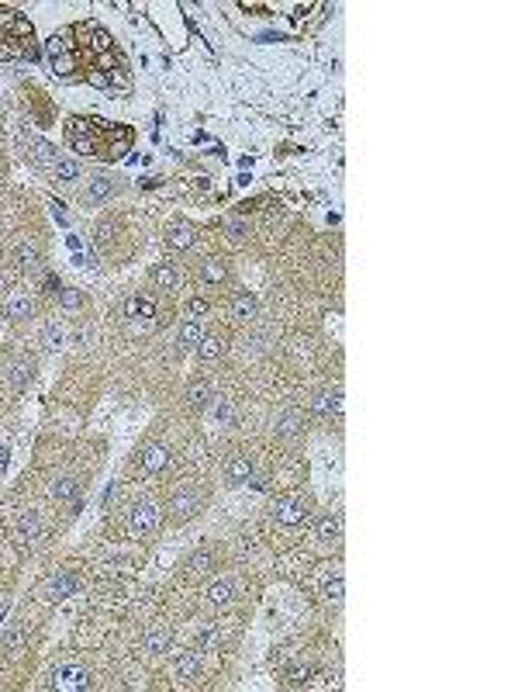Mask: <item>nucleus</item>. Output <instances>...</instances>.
<instances>
[{
	"instance_id": "4468645a",
	"label": "nucleus",
	"mask_w": 518,
	"mask_h": 692,
	"mask_svg": "<svg viewBox=\"0 0 518 692\" xmlns=\"http://www.w3.org/2000/svg\"><path fill=\"white\" fill-rule=\"evenodd\" d=\"M173 675H176L180 682H194V679L200 675V654L198 651L176 654V661H173Z\"/></svg>"
},
{
	"instance_id": "bb28decb",
	"label": "nucleus",
	"mask_w": 518,
	"mask_h": 692,
	"mask_svg": "<svg viewBox=\"0 0 518 692\" xmlns=\"http://www.w3.org/2000/svg\"><path fill=\"white\" fill-rule=\"evenodd\" d=\"M80 163L77 160H56L52 163V180H59V184H73V180H80Z\"/></svg>"
},
{
	"instance_id": "79ce46f5",
	"label": "nucleus",
	"mask_w": 518,
	"mask_h": 692,
	"mask_svg": "<svg viewBox=\"0 0 518 692\" xmlns=\"http://www.w3.org/2000/svg\"><path fill=\"white\" fill-rule=\"evenodd\" d=\"M52 215H56V218H59V222H66V211H63V204H59V201L52 204Z\"/></svg>"
},
{
	"instance_id": "412c9836",
	"label": "nucleus",
	"mask_w": 518,
	"mask_h": 692,
	"mask_svg": "<svg viewBox=\"0 0 518 692\" xmlns=\"http://www.w3.org/2000/svg\"><path fill=\"white\" fill-rule=\"evenodd\" d=\"M32 374H35V364H32V360H25V357L7 364V381H11L14 388H25V384L32 381Z\"/></svg>"
},
{
	"instance_id": "f704fd0d",
	"label": "nucleus",
	"mask_w": 518,
	"mask_h": 692,
	"mask_svg": "<svg viewBox=\"0 0 518 692\" xmlns=\"http://www.w3.org/2000/svg\"><path fill=\"white\" fill-rule=\"evenodd\" d=\"M342 592H346V585H342V578L335 574L328 585H325V603H332V606H339L342 603Z\"/></svg>"
},
{
	"instance_id": "e433bc0d",
	"label": "nucleus",
	"mask_w": 518,
	"mask_h": 692,
	"mask_svg": "<svg viewBox=\"0 0 518 692\" xmlns=\"http://www.w3.org/2000/svg\"><path fill=\"white\" fill-rule=\"evenodd\" d=\"M225 229H228V236H232L235 243H242V239L249 236V225H245L242 218H228V225H225Z\"/></svg>"
},
{
	"instance_id": "6e6552de",
	"label": "nucleus",
	"mask_w": 518,
	"mask_h": 692,
	"mask_svg": "<svg viewBox=\"0 0 518 692\" xmlns=\"http://www.w3.org/2000/svg\"><path fill=\"white\" fill-rule=\"evenodd\" d=\"M256 474V460L249 453H232L228 464H225V482L228 485H249Z\"/></svg>"
},
{
	"instance_id": "b1692460",
	"label": "nucleus",
	"mask_w": 518,
	"mask_h": 692,
	"mask_svg": "<svg viewBox=\"0 0 518 692\" xmlns=\"http://www.w3.org/2000/svg\"><path fill=\"white\" fill-rule=\"evenodd\" d=\"M194 350H198V357L204 364H211V360H218V357L225 353V339H221V336H200V343Z\"/></svg>"
},
{
	"instance_id": "f257e3e1",
	"label": "nucleus",
	"mask_w": 518,
	"mask_h": 692,
	"mask_svg": "<svg viewBox=\"0 0 518 692\" xmlns=\"http://www.w3.org/2000/svg\"><path fill=\"white\" fill-rule=\"evenodd\" d=\"M66 139H70V146L77 153H83V156L121 160L128 153V146H131V128L128 125L104 122V118H70Z\"/></svg>"
},
{
	"instance_id": "2eb2a0df",
	"label": "nucleus",
	"mask_w": 518,
	"mask_h": 692,
	"mask_svg": "<svg viewBox=\"0 0 518 692\" xmlns=\"http://www.w3.org/2000/svg\"><path fill=\"white\" fill-rule=\"evenodd\" d=\"M156 301L149 298V294H131L128 301H124V315L128 319H156Z\"/></svg>"
},
{
	"instance_id": "4c0bfd02",
	"label": "nucleus",
	"mask_w": 518,
	"mask_h": 692,
	"mask_svg": "<svg viewBox=\"0 0 518 692\" xmlns=\"http://www.w3.org/2000/svg\"><path fill=\"white\" fill-rule=\"evenodd\" d=\"M187 312H190V319H198V315L207 312V301H204V298H190V301H187Z\"/></svg>"
},
{
	"instance_id": "9b49d317",
	"label": "nucleus",
	"mask_w": 518,
	"mask_h": 692,
	"mask_svg": "<svg viewBox=\"0 0 518 692\" xmlns=\"http://www.w3.org/2000/svg\"><path fill=\"white\" fill-rule=\"evenodd\" d=\"M118 191V184L111 180V177H104V173H97V177H90L86 180V191H83V201L86 204H101V201H108L111 194Z\"/></svg>"
},
{
	"instance_id": "cd10ccee",
	"label": "nucleus",
	"mask_w": 518,
	"mask_h": 692,
	"mask_svg": "<svg viewBox=\"0 0 518 692\" xmlns=\"http://www.w3.org/2000/svg\"><path fill=\"white\" fill-rule=\"evenodd\" d=\"M225 277H228L225 260H204V263H200V281H207V284H221Z\"/></svg>"
},
{
	"instance_id": "0eeeda50",
	"label": "nucleus",
	"mask_w": 518,
	"mask_h": 692,
	"mask_svg": "<svg viewBox=\"0 0 518 692\" xmlns=\"http://www.w3.org/2000/svg\"><path fill=\"white\" fill-rule=\"evenodd\" d=\"M77 589H80V578H77L73 571H59V574H52V578L45 581L41 596H45V603H63V599L73 596Z\"/></svg>"
},
{
	"instance_id": "c03bdc74",
	"label": "nucleus",
	"mask_w": 518,
	"mask_h": 692,
	"mask_svg": "<svg viewBox=\"0 0 518 692\" xmlns=\"http://www.w3.org/2000/svg\"><path fill=\"white\" fill-rule=\"evenodd\" d=\"M0 111H4V104H0Z\"/></svg>"
},
{
	"instance_id": "a211bd4d",
	"label": "nucleus",
	"mask_w": 518,
	"mask_h": 692,
	"mask_svg": "<svg viewBox=\"0 0 518 692\" xmlns=\"http://www.w3.org/2000/svg\"><path fill=\"white\" fill-rule=\"evenodd\" d=\"M18 533H21V540L25 543H35L41 536V516L35 509H28V512H21L18 516Z\"/></svg>"
},
{
	"instance_id": "c85d7f7f",
	"label": "nucleus",
	"mask_w": 518,
	"mask_h": 692,
	"mask_svg": "<svg viewBox=\"0 0 518 692\" xmlns=\"http://www.w3.org/2000/svg\"><path fill=\"white\" fill-rule=\"evenodd\" d=\"M207 402H214V398H211V384H207V381H194V384L187 388V405L204 408Z\"/></svg>"
},
{
	"instance_id": "a19ab883",
	"label": "nucleus",
	"mask_w": 518,
	"mask_h": 692,
	"mask_svg": "<svg viewBox=\"0 0 518 692\" xmlns=\"http://www.w3.org/2000/svg\"><path fill=\"white\" fill-rule=\"evenodd\" d=\"M115 498H118V485H111V489L104 491V498H101V505H104V509H108V505H111V502H115Z\"/></svg>"
},
{
	"instance_id": "aec40b11",
	"label": "nucleus",
	"mask_w": 518,
	"mask_h": 692,
	"mask_svg": "<svg viewBox=\"0 0 518 692\" xmlns=\"http://www.w3.org/2000/svg\"><path fill=\"white\" fill-rule=\"evenodd\" d=\"M273 433L283 436V440H294L301 433V415L297 412H280L277 419H273Z\"/></svg>"
},
{
	"instance_id": "2f4dec72",
	"label": "nucleus",
	"mask_w": 518,
	"mask_h": 692,
	"mask_svg": "<svg viewBox=\"0 0 518 692\" xmlns=\"http://www.w3.org/2000/svg\"><path fill=\"white\" fill-rule=\"evenodd\" d=\"M214 568V554L211 551H198V554H190L187 558V571L190 574H204V571Z\"/></svg>"
},
{
	"instance_id": "423d86ee",
	"label": "nucleus",
	"mask_w": 518,
	"mask_h": 692,
	"mask_svg": "<svg viewBox=\"0 0 518 692\" xmlns=\"http://www.w3.org/2000/svg\"><path fill=\"white\" fill-rule=\"evenodd\" d=\"M52 689H59V692L90 689V672L80 668V665H63V668L52 672Z\"/></svg>"
},
{
	"instance_id": "473e14b6",
	"label": "nucleus",
	"mask_w": 518,
	"mask_h": 692,
	"mask_svg": "<svg viewBox=\"0 0 518 692\" xmlns=\"http://www.w3.org/2000/svg\"><path fill=\"white\" fill-rule=\"evenodd\" d=\"M28 146H32V149H35V153H32V156H35V160H39V163H48V166L56 163V149H52V146H48V142H45V139H28Z\"/></svg>"
},
{
	"instance_id": "20e7f679",
	"label": "nucleus",
	"mask_w": 518,
	"mask_h": 692,
	"mask_svg": "<svg viewBox=\"0 0 518 692\" xmlns=\"http://www.w3.org/2000/svg\"><path fill=\"white\" fill-rule=\"evenodd\" d=\"M160 520H162L160 505L145 498V502H135V505H131V512H128V529H131L135 536H145V533H153V529L160 527Z\"/></svg>"
},
{
	"instance_id": "4be33fe9",
	"label": "nucleus",
	"mask_w": 518,
	"mask_h": 692,
	"mask_svg": "<svg viewBox=\"0 0 518 692\" xmlns=\"http://www.w3.org/2000/svg\"><path fill=\"white\" fill-rule=\"evenodd\" d=\"M52 502H73L77 495H80V478H73V474H66V478H59L56 485H52Z\"/></svg>"
},
{
	"instance_id": "f8f14e48",
	"label": "nucleus",
	"mask_w": 518,
	"mask_h": 692,
	"mask_svg": "<svg viewBox=\"0 0 518 692\" xmlns=\"http://www.w3.org/2000/svg\"><path fill=\"white\" fill-rule=\"evenodd\" d=\"M194 239H198V232H194V225H190V222H173V225L166 229V246H169V249H176V253L190 249Z\"/></svg>"
},
{
	"instance_id": "c9c22d12",
	"label": "nucleus",
	"mask_w": 518,
	"mask_h": 692,
	"mask_svg": "<svg viewBox=\"0 0 518 692\" xmlns=\"http://www.w3.org/2000/svg\"><path fill=\"white\" fill-rule=\"evenodd\" d=\"M86 83H93V87H101V90H111L115 77H108L104 70H86Z\"/></svg>"
},
{
	"instance_id": "72a5a7b5",
	"label": "nucleus",
	"mask_w": 518,
	"mask_h": 692,
	"mask_svg": "<svg viewBox=\"0 0 518 692\" xmlns=\"http://www.w3.org/2000/svg\"><path fill=\"white\" fill-rule=\"evenodd\" d=\"M41 346H45V350H59V346H63V329L59 326L41 329Z\"/></svg>"
},
{
	"instance_id": "393cba45",
	"label": "nucleus",
	"mask_w": 518,
	"mask_h": 692,
	"mask_svg": "<svg viewBox=\"0 0 518 692\" xmlns=\"http://www.w3.org/2000/svg\"><path fill=\"white\" fill-rule=\"evenodd\" d=\"M153 284L160 287V291H173V287L180 284L176 267H173V263H160V267H153Z\"/></svg>"
},
{
	"instance_id": "ea45409f",
	"label": "nucleus",
	"mask_w": 518,
	"mask_h": 692,
	"mask_svg": "<svg viewBox=\"0 0 518 692\" xmlns=\"http://www.w3.org/2000/svg\"><path fill=\"white\" fill-rule=\"evenodd\" d=\"M228 415H232V405H228V402H221V405H214V419H218V422H225Z\"/></svg>"
},
{
	"instance_id": "39448f33",
	"label": "nucleus",
	"mask_w": 518,
	"mask_h": 692,
	"mask_svg": "<svg viewBox=\"0 0 518 692\" xmlns=\"http://www.w3.org/2000/svg\"><path fill=\"white\" fill-rule=\"evenodd\" d=\"M200 505H204V495H200L194 485H183V489H176V495L169 498V512H173V520H190V516H198Z\"/></svg>"
},
{
	"instance_id": "1a4fd4ad",
	"label": "nucleus",
	"mask_w": 518,
	"mask_h": 692,
	"mask_svg": "<svg viewBox=\"0 0 518 692\" xmlns=\"http://www.w3.org/2000/svg\"><path fill=\"white\" fill-rule=\"evenodd\" d=\"M311 412L318 419H335L342 415V388H321L318 395L311 398Z\"/></svg>"
},
{
	"instance_id": "f3484780",
	"label": "nucleus",
	"mask_w": 518,
	"mask_h": 692,
	"mask_svg": "<svg viewBox=\"0 0 518 692\" xmlns=\"http://www.w3.org/2000/svg\"><path fill=\"white\" fill-rule=\"evenodd\" d=\"M256 312H259L256 298H252L249 291H239V294H235V301H232V319L245 326V322H252V319H256Z\"/></svg>"
},
{
	"instance_id": "ddd939ff",
	"label": "nucleus",
	"mask_w": 518,
	"mask_h": 692,
	"mask_svg": "<svg viewBox=\"0 0 518 692\" xmlns=\"http://www.w3.org/2000/svg\"><path fill=\"white\" fill-rule=\"evenodd\" d=\"M7 319L11 322H25V319H32L35 315V298L32 294H25V291H18V294H11L7 298Z\"/></svg>"
},
{
	"instance_id": "f03ea898",
	"label": "nucleus",
	"mask_w": 518,
	"mask_h": 692,
	"mask_svg": "<svg viewBox=\"0 0 518 692\" xmlns=\"http://www.w3.org/2000/svg\"><path fill=\"white\" fill-rule=\"evenodd\" d=\"M11 59H35L32 25L18 11L0 7V63H11Z\"/></svg>"
},
{
	"instance_id": "6ab92c4d",
	"label": "nucleus",
	"mask_w": 518,
	"mask_h": 692,
	"mask_svg": "<svg viewBox=\"0 0 518 692\" xmlns=\"http://www.w3.org/2000/svg\"><path fill=\"white\" fill-rule=\"evenodd\" d=\"M14 256H18V267H21V270H32V274L41 270V263H45V260H41V249L35 243H21Z\"/></svg>"
},
{
	"instance_id": "5701e85b",
	"label": "nucleus",
	"mask_w": 518,
	"mask_h": 692,
	"mask_svg": "<svg viewBox=\"0 0 518 692\" xmlns=\"http://www.w3.org/2000/svg\"><path fill=\"white\" fill-rule=\"evenodd\" d=\"M200 336H204V326H200V319H183V326L176 332V343L183 346V350H194L200 343Z\"/></svg>"
},
{
	"instance_id": "dca6fc26",
	"label": "nucleus",
	"mask_w": 518,
	"mask_h": 692,
	"mask_svg": "<svg viewBox=\"0 0 518 692\" xmlns=\"http://www.w3.org/2000/svg\"><path fill=\"white\" fill-rule=\"evenodd\" d=\"M232 599H235V581L232 578H214L207 585V603L211 606H228Z\"/></svg>"
},
{
	"instance_id": "9d476101",
	"label": "nucleus",
	"mask_w": 518,
	"mask_h": 692,
	"mask_svg": "<svg viewBox=\"0 0 518 692\" xmlns=\"http://www.w3.org/2000/svg\"><path fill=\"white\" fill-rule=\"evenodd\" d=\"M169 460H173V453H169L166 443H149V447L142 450V457H138V467L145 474H162L169 467Z\"/></svg>"
},
{
	"instance_id": "7ed1b4c3",
	"label": "nucleus",
	"mask_w": 518,
	"mask_h": 692,
	"mask_svg": "<svg viewBox=\"0 0 518 692\" xmlns=\"http://www.w3.org/2000/svg\"><path fill=\"white\" fill-rule=\"evenodd\" d=\"M308 512H311V505H308L304 495H283L273 502V520L280 527H297V523L308 520Z\"/></svg>"
},
{
	"instance_id": "58836bf2",
	"label": "nucleus",
	"mask_w": 518,
	"mask_h": 692,
	"mask_svg": "<svg viewBox=\"0 0 518 692\" xmlns=\"http://www.w3.org/2000/svg\"><path fill=\"white\" fill-rule=\"evenodd\" d=\"M21 637H25V630H21V627H18V630H11V634H7V641H4V648H7V651H14V648L21 644Z\"/></svg>"
},
{
	"instance_id": "7c9ffc66",
	"label": "nucleus",
	"mask_w": 518,
	"mask_h": 692,
	"mask_svg": "<svg viewBox=\"0 0 518 692\" xmlns=\"http://www.w3.org/2000/svg\"><path fill=\"white\" fill-rule=\"evenodd\" d=\"M142 648L149 654H162L169 648V630H149L145 634V641H142Z\"/></svg>"
},
{
	"instance_id": "37998d69",
	"label": "nucleus",
	"mask_w": 518,
	"mask_h": 692,
	"mask_svg": "<svg viewBox=\"0 0 518 692\" xmlns=\"http://www.w3.org/2000/svg\"><path fill=\"white\" fill-rule=\"evenodd\" d=\"M7 457H11V453H7V447L0 443V474H4V467H7Z\"/></svg>"
},
{
	"instance_id": "a878e982",
	"label": "nucleus",
	"mask_w": 518,
	"mask_h": 692,
	"mask_svg": "<svg viewBox=\"0 0 518 692\" xmlns=\"http://www.w3.org/2000/svg\"><path fill=\"white\" fill-rule=\"evenodd\" d=\"M315 536L325 540V543H328V540H339V536H342V520L332 516V512H325L318 520V527H315Z\"/></svg>"
},
{
	"instance_id": "c756f323",
	"label": "nucleus",
	"mask_w": 518,
	"mask_h": 692,
	"mask_svg": "<svg viewBox=\"0 0 518 692\" xmlns=\"http://www.w3.org/2000/svg\"><path fill=\"white\" fill-rule=\"evenodd\" d=\"M59 305H63L66 312H77V308L86 305V294H83L80 287H63V291H59Z\"/></svg>"
}]
</instances>
